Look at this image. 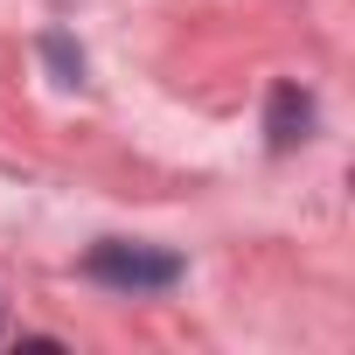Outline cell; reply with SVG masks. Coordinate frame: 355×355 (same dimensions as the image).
I'll use <instances>...</instances> for the list:
<instances>
[{"mask_svg": "<svg viewBox=\"0 0 355 355\" xmlns=\"http://www.w3.org/2000/svg\"><path fill=\"white\" fill-rule=\"evenodd\" d=\"M306 125H313V98H306L300 84H279V91H272V112H265L272 153H293V146L306 139Z\"/></svg>", "mask_w": 355, "mask_h": 355, "instance_id": "2", "label": "cell"}, {"mask_svg": "<svg viewBox=\"0 0 355 355\" xmlns=\"http://www.w3.org/2000/svg\"><path fill=\"white\" fill-rule=\"evenodd\" d=\"M84 272H91L98 286L160 293V286H174V279H182V258H174V251H153V244H125V237H105V244H91Z\"/></svg>", "mask_w": 355, "mask_h": 355, "instance_id": "1", "label": "cell"}]
</instances>
